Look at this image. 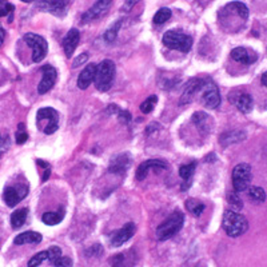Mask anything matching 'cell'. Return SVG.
<instances>
[{
  "instance_id": "cell-3",
  "label": "cell",
  "mask_w": 267,
  "mask_h": 267,
  "mask_svg": "<svg viewBox=\"0 0 267 267\" xmlns=\"http://www.w3.org/2000/svg\"><path fill=\"white\" fill-rule=\"evenodd\" d=\"M115 63L110 59L103 60L102 63L98 64L97 75H95V87L102 93H106L110 90L112 80L115 78Z\"/></svg>"
},
{
  "instance_id": "cell-8",
  "label": "cell",
  "mask_w": 267,
  "mask_h": 267,
  "mask_svg": "<svg viewBox=\"0 0 267 267\" xmlns=\"http://www.w3.org/2000/svg\"><path fill=\"white\" fill-rule=\"evenodd\" d=\"M202 100L206 107L216 108L220 104V94L218 85L211 78H204V85L202 88Z\"/></svg>"
},
{
  "instance_id": "cell-2",
  "label": "cell",
  "mask_w": 267,
  "mask_h": 267,
  "mask_svg": "<svg viewBox=\"0 0 267 267\" xmlns=\"http://www.w3.org/2000/svg\"><path fill=\"white\" fill-rule=\"evenodd\" d=\"M183 223H185V215H183V212L174 211L166 220H163L159 226L156 227V239L163 242L172 238L175 234H178L179 231H181V229L183 227Z\"/></svg>"
},
{
  "instance_id": "cell-20",
  "label": "cell",
  "mask_w": 267,
  "mask_h": 267,
  "mask_svg": "<svg viewBox=\"0 0 267 267\" xmlns=\"http://www.w3.org/2000/svg\"><path fill=\"white\" fill-rule=\"evenodd\" d=\"M97 64L95 63H90L85 66L84 70L80 72V75L78 76V87L80 90L88 88V85L95 80V75H97Z\"/></svg>"
},
{
  "instance_id": "cell-46",
  "label": "cell",
  "mask_w": 267,
  "mask_h": 267,
  "mask_svg": "<svg viewBox=\"0 0 267 267\" xmlns=\"http://www.w3.org/2000/svg\"><path fill=\"white\" fill-rule=\"evenodd\" d=\"M260 82H262V84H263L264 87H267V71H266V72H263V74H262V78H260Z\"/></svg>"
},
{
  "instance_id": "cell-5",
  "label": "cell",
  "mask_w": 267,
  "mask_h": 267,
  "mask_svg": "<svg viewBox=\"0 0 267 267\" xmlns=\"http://www.w3.org/2000/svg\"><path fill=\"white\" fill-rule=\"evenodd\" d=\"M252 174L251 166L247 163H239L233 170V187L235 193H243L249 190L251 183Z\"/></svg>"
},
{
  "instance_id": "cell-30",
  "label": "cell",
  "mask_w": 267,
  "mask_h": 267,
  "mask_svg": "<svg viewBox=\"0 0 267 267\" xmlns=\"http://www.w3.org/2000/svg\"><path fill=\"white\" fill-rule=\"evenodd\" d=\"M186 208L187 211H190L194 216H200V214L204 211V204L198 202L195 199L186 200Z\"/></svg>"
},
{
  "instance_id": "cell-37",
  "label": "cell",
  "mask_w": 267,
  "mask_h": 267,
  "mask_svg": "<svg viewBox=\"0 0 267 267\" xmlns=\"http://www.w3.org/2000/svg\"><path fill=\"white\" fill-rule=\"evenodd\" d=\"M27 139H28V134L24 131V124L20 123V124H19L18 132H16V143H18V145H23V143H26Z\"/></svg>"
},
{
  "instance_id": "cell-7",
  "label": "cell",
  "mask_w": 267,
  "mask_h": 267,
  "mask_svg": "<svg viewBox=\"0 0 267 267\" xmlns=\"http://www.w3.org/2000/svg\"><path fill=\"white\" fill-rule=\"evenodd\" d=\"M43 120L47 122V124L43 128V132L47 134V135H51V134L55 132L58 128H59V112L54 110L51 107H46L40 108L36 114V122L37 124L41 123Z\"/></svg>"
},
{
  "instance_id": "cell-22",
  "label": "cell",
  "mask_w": 267,
  "mask_h": 267,
  "mask_svg": "<svg viewBox=\"0 0 267 267\" xmlns=\"http://www.w3.org/2000/svg\"><path fill=\"white\" fill-rule=\"evenodd\" d=\"M247 138L245 131L241 130H233V131H226L223 132L220 137H219V143L222 147H229L231 145H235V143H239V142H243Z\"/></svg>"
},
{
  "instance_id": "cell-44",
  "label": "cell",
  "mask_w": 267,
  "mask_h": 267,
  "mask_svg": "<svg viewBox=\"0 0 267 267\" xmlns=\"http://www.w3.org/2000/svg\"><path fill=\"white\" fill-rule=\"evenodd\" d=\"M50 175H51V168H46L45 175H43V178H41V181H43V182H46V181H47V179L50 178Z\"/></svg>"
},
{
  "instance_id": "cell-16",
  "label": "cell",
  "mask_w": 267,
  "mask_h": 267,
  "mask_svg": "<svg viewBox=\"0 0 267 267\" xmlns=\"http://www.w3.org/2000/svg\"><path fill=\"white\" fill-rule=\"evenodd\" d=\"M110 264L112 267H134L137 263V254L134 250H127L124 252H119L110 258Z\"/></svg>"
},
{
  "instance_id": "cell-19",
  "label": "cell",
  "mask_w": 267,
  "mask_h": 267,
  "mask_svg": "<svg viewBox=\"0 0 267 267\" xmlns=\"http://www.w3.org/2000/svg\"><path fill=\"white\" fill-rule=\"evenodd\" d=\"M79 40H80V32H79L76 28H72V30H70L67 32V35L63 39V43H62V45H63L64 54H66L67 58H71V56H72L74 51L76 50V47H78Z\"/></svg>"
},
{
  "instance_id": "cell-28",
  "label": "cell",
  "mask_w": 267,
  "mask_h": 267,
  "mask_svg": "<svg viewBox=\"0 0 267 267\" xmlns=\"http://www.w3.org/2000/svg\"><path fill=\"white\" fill-rule=\"evenodd\" d=\"M227 7L230 8L233 12H235L242 20H247V18H249V8L241 2H233V3L227 4Z\"/></svg>"
},
{
  "instance_id": "cell-41",
  "label": "cell",
  "mask_w": 267,
  "mask_h": 267,
  "mask_svg": "<svg viewBox=\"0 0 267 267\" xmlns=\"http://www.w3.org/2000/svg\"><path fill=\"white\" fill-rule=\"evenodd\" d=\"M87 60H88V54H87V52H83V54H80V55L72 62V68H78L79 66L84 64Z\"/></svg>"
},
{
  "instance_id": "cell-12",
  "label": "cell",
  "mask_w": 267,
  "mask_h": 267,
  "mask_svg": "<svg viewBox=\"0 0 267 267\" xmlns=\"http://www.w3.org/2000/svg\"><path fill=\"white\" fill-rule=\"evenodd\" d=\"M41 75H43V78H41L40 83L37 85V93L39 94H46L49 93L50 90L55 85L56 79H58V72L52 66L47 64V66H43L40 68Z\"/></svg>"
},
{
  "instance_id": "cell-14",
  "label": "cell",
  "mask_w": 267,
  "mask_h": 267,
  "mask_svg": "<svg viewBox=\"0 0 267 267\" xmlns=\"http://www.w3.org/2000/svg\"><path fill=\"white\" fill-rule=\"evenodd\" d=\"M70 2H63V0H51V2H39L36 3V7L40 8L41 11L50 12L52 15L63 18L67 14V7H68Z\"/></svg>"
},
{
  "instance_id": "cell-9",
  "label": "cell",
  "mask_w": 267,
  "mask_h": 267,
  "mask_svg": "<svg viewBox=\"0 0 267 267\" xmlns=\"http://www.w3.org/2000/svg\"><path fill=\"white\" fill-rule=\"evenodd\" d=\"M27 194H28V187L26 185L8 186L4 189L3 198L8 207H15L20 200L26 198Z\"/></svg>"
},
{
  "instance_id": "cell-33",
  "label": "cell",
  "mask_w": 267,
  "mask_h": 267,
  "mask_svg": "<svg viewBox=\"0 0 267 267\" xmlns=\"http://www.w3.org/2000/svg\"><path fill=\"white\" fill-rule=\"evenodd\" d=\"M227 202H229V204L234 208V211H238V210H242V208H243V202H242V199L239 198L238 193H235L234 190L230 191V193H227Z\"/></svg>"
},
{
  "instance_id": "cell-39",
  "label": "cell",
  "mask_w": 267,
  "mask_h": 267,
  "mask_svg": "<svg viewBox=\"0 0 267 267\" xmlns=\"http://www.w3.org/2000/svg\"><path fill=\"white\" fill-rule=\"evenodd\" d=\"M103 252V247L100 245H94L90 249L85 250V255L87 256H98Z\"/></svg>"
},
{
  "instance_id": "cell-24",
  "label": "cell",
  "mask_w": 267,
  "mask_h": 267,
  "mask_svg": "<svg viewBox=\"0 0 267 267\" xmlns=\"http://www.w3.org/2000/svg\"><path fill=\"white\" fill-rule=\"evenodd\" d=\"M195 168H197V163L193 162V163L189 164H183V166L179 167V175H181V178L185 181L182 186V190L189 189L190 185H191V181H193V175L195 172Z\"/></svg>"
},
{
  "instance_id": "cell-45",
  "label": "cell",
  "mask_w": 267,
  "mask_h": 267,
  "mask_svg": "<svg viewBox=\"0 0 267 267\" xmlns=\"http://www.w3.org/2000/svg\"><path fill=\"white\" fill-rule=\"evenodd\" d=\"M4 37H6V31L0 27V46L3 45V41H4Z\"/></svg>"
},
{
  "instance_id": "cell-10",
  "label": "cell",
  "mask_w": 267,
  "mask_h": 267,
  "mask_svg": "<svg viewBox=\"0 0 267 267\" xmlns=\"http://www.w3.org/2000/svg\"><path fill=\"white\" fill-rule=\"evenodd\" d=\"M135 230H137L135 223L128 222L126 223L122 229L114 231V233L111 234V237H110V243H111L112 247H120V246L124 245L127 241H130L134 234H135Z\"/></svg>"
},
{
  "instance_id": "cell-36",
  "label": "cell",
  "mask_w": 267,
  "mask_h": 267,
  "mask_svg": "<svg viewBox=\"0 0 267 267\" xmlns=\"http://www.w3.org/2000/svg\"><path fill=\"white\" fill-rule=\"evenodd\" d=\"M51 264H54L55 267H72V259L70 256H59L58 259H55Z\"/></svg>"
},
{
  "instance_id": "cell-1",
  "label": "cell",
  "mask_w": 267,
  "mask_h": 267,
  "mask_svg": "<svg viewBox=\"0 0 267 267\" xmlns=\"http://www.w3.org/2000/svg\"><path fill=\"white\" fill-rule=\"evenodd\" d=\"M222 227L226 234L231 238H238L243 235L249 229V222L245 216L234 210H226L223 214Z\"/></svg>"
},
{
  "instance_id": "cell-40",
  "label": "cell",
  "mask_w": 267,
  "mask_h": 267,
  "mask_svg": "<svg viewBox=\"0 0 267 267\" xmlns=\"http://www.w3.org/2000/svg\"><path fill=\"white\" fill-rule=\"evenodd\" d=\"M12 11H14V6L12 4L0 2V18L6 16L7 14H12Z\"/></svg>"
},
{
  "instance_id": "cell-35",
  "label": "cell",
  "mask_w": 267,
  "mask_h": 267,
  "mask_svg": "<svg viewBox=\"0 0 267 267\" xmlns=\"http://www.w3.org/2000/svg\"><path fill=\"white\" fill-rule=\"evenodd\" d=\"M156 103H158V97H156V95H151V97L147 98V99L141 104V111L143 112V114H150L156 106Z\"/></svg>"
},
{
  "instance_id": "cell-21",
  "label": "cell",
  "mask_w": 267,
  "mask_h": 267,
  "mask_svg": "<svg viewBox=\"0 0 267 267\" xmlns=\"http://www.w3.org/2000/svg\"><path fill=\"white\" fill-rule=\"evenodd\" d=\"M231 58H233L235 62H239V63H243L246 66H250V64L255 63L256 59H258V55H256L254 51H249L246 50L245 47H237L231 51Z\"/></svg>"
},
{
  "instance_id": "cell-42",
  "label": "cell",
  "mask_w": 267,
  "mask_h": 267,
  "mask_svg": "<svg viewBox=\"0 0 267 267\" xmlns=\"http://www.w3.org/2000/svg\"><path fill=\"white\" fill-rule=\"evenodd\" d=\"M118 116H119V120L122 123H124V124H127V123L131 122V114L128 111H119L118 112Z\"/></svg>"
},
{
  "instance_id": "cell-11",
  "label": "cell",
  "mask_w": 267,
  "mask_h": 267,
  "mask_svg": "<svg viewBox=\"0 0 267 267\" xmlns=\"http://www.w3.org/2000/svg\"><path fill=\"white\" fill-rule=\"evenodd\" d=\"M204 85V79L200 78H193L190 79L187 84H186L185 90H183L182 97H181V102L179 104L181 106H185V104L191 103L195 98L198 93H202V88H203Z\"/></svg>"
},
{
  "instance_id": "cell-23",
  "label": "cell",
  "mask_w": 267,
  "mask_h": 267,
  "mask_svg": "<svg viewBox=\"0 0 267 267\" xmlns=\"http://www.w3.org/2000/svg\"><path fill=\"white\" fill-rule=\"evenodd\" d=\"M43 237H41V234L36 233V231H26V233H22L16 235L15 241L14 243L15 245H27V243H33V245H37V243H40Z\"/></svg>"
},
{
  "instance_id": "cell-27",
  "label": "cell",
  "mask_w": 267,
  "mask_h": 267,
  "mask_svg": "<svg viewBox=\"0 0 267 267\" xmlns=\"http://www.w3.org/2000/svg\"><path fill=\"white\" fill-rule=\"evenodd\" d=\"M27 215H28V208H19L11 215L12 229H20L26 222Z\"/></svg>"
},
{
  "instance_id": "cell-6",
  "label": "cell",
  "mask_w": 267,
  "mask_h": 267,
  "mask_svg": "<svg viewBox=\"0 0 267 267\" xmlns=\"http://www.w3.org/2000/svg\"><path fill=\"white\" fill-rule=\"evenodd\" d=\"M24 41L28 47L32 49V62L33 63H40L45 59L47 52H49V43L40 35L33 32H28L23 36Z\"/></svg>"
},
{
  "instance_id": "cell-17",
  "label": "cell",
  "mask_w": 267,
  "mask_h": 267,
  "mask_svg": "<svg viewBox=\"0 0 267 267\" xmlns=\"http://www.w3.org/2000/svg\"><path fill=\"white\" fill-rule=\"evenodd\" d=\"M166 167L167 163L166 162H163V160H159V159L145 160L143 163H141L139 164V167H138L135 176H137L138 181H145L146 176L149 175L150 170H163Z\"/></svg>"
},
{
  "instance_id": "cell-4",
  "label": "cell",
  "mask_w": 267,
  "mask_h": 267,
  "mask_svg": "<svg viewBox=\"0 0 267 267\" xmlns=\"http://www.w3.org/2000/svg\"><path fill=\"white\" fill-rule=\"evenodd\" d=\"M163 45L170 50L189 52L193 47V37L181 31L170 30L163 35Z\"/></svg>"
},
{
  "instance_id": "cell-32",
  "label": "cell",
  "mask_w": 267,
  "mask_h": 267,
  "mask_svg": "<svg viewBox=\"0 0 267 267\" xmlns=\"http://www.w3.org/2000/svg\"><path fill=\"white\" fill-rule=\"evenodd\" d=\"M50 259V252L49 250H45V251H40L37 252V254H35V255L32 256L30 259V262H28V267H37L40 266L45 260H49Z\"/></svg>"
},
{
  "instance_id": "cell-15",
  "label": "cell",
  "mask_w": 267,
  "mask_h": 267,
  "mask_svg": "<svg viewBox=\"0 0 267 267\" xmlns=\"http://www.w3.org/2000/svg\"><path fill=\"white\" fill-rule=\"evenodd\" d=\"M111 0H99V2H97L93 7L90 8L88 11L83 14L82 22L90 23L93 22V20H95V19L100 18V16L104 15V14L108 11V8L111 7Z\"/></svg>"
},
{
  "instance_id": "cell-29",
  "label": "cell",
  "mask_w": 267,
  "mask_h": 267,
  "mask_svg": "<svg viewBox=\"0 0 267 267\" xmlns=\"http://www.w3.org/2000/svg\"><path fill=\"white\" fill-rule=\"evenodd\" d=\"M249 198L256 204L263 203L266 200V193H264V190L262 187L252 186V187H249Z\"/></svg>"
},
{
  "instance_id": "cell-34",
  "label": "cell",
  "mask_w": 267,
  "mask_h": 267,
  "mask_svg": "<svg viewBox=\"0 0 267 267\" xmlns=\"http://www.w3.org/2000/svg\"><path fill=\"white\" fill-rule=\"evenodd\" d=\"M170 18H171V10H168V8H160L159 11L154 15V23L158 24V26H160V24L166 23Z\"/></svg>"
},
{
  "instance_id": "cell-26",
  "label": "cell",
  "mask_w": 267,
  "mask_h": 267,
  "mask_svg": "<svg viewBox=\"0 0 267 267\" xmlns=\"http://www.w3.org/2000/svg\"><path fill=\"white\" fill-rule=\"evenodd\" d=\"M252 106H254V102H252L251 95H249V94H242V95L238 97L237 107L241 112L249 114V112L252 111Z\"/></svg>"
},
{
  "instance_id": "cell-13",
  "label": "cell",
  "mask_w": 267,
  "mask_h": 267,
  "mask_svg": "<svg viewBox=\"0 0 267 267\" xmlns=\"http://www.w3.org/2000/svg\"><path fill=\"white\" fill-rule=\"evenodd\" d=\"M132 162V156L128 152H123V154H118L111 159L110 166H108V172L111 174H118L122 175L124 174L131 166Z\"/></svg>"
},
{
  "instance_id": "cell-43",
  "label": "cell",
  "mask_w": 267,
  "mask_h": 267,
  "mask_svg": "<svg viewBox=\"0 0 267 267\" xmlns=\"http://www.w3.org/2000/svg\"><path fill=\"white\" fill-rule=\"evenodd\" d=\"M159 124H158V123H152V124H150L149 127H147V130H146V134H147V135H150V134L152 132V131L154 130H158V128H159Z\"/></svg>"
},
{
  "instance_id": "cell-47",
  "label": "cell",
  "mask_w": 267,
  "mask_h": 267,
  "mask_svg": "<svg viewBox=\"0 0 267 267\" xmlns=\"http://www.w3.org/2000/svg\"><path fill=\"white\" fill-rule=\"evenodd\" d=\"M4 146V138L2 137V134H0V147H3Z\"/></svg>"
},
{
  "instance_id": "cell-38",
  "label": "cell",
  "mask_w": 267,
  "mask_h": 267,
  "mask_svg": "<svg viewBox=\"0 0 267 267\" xmlns=\"http://www.w3.org/2000/svg\"><path fill=\"white\" fill-rule=\"evenodd\" d=\"M49 252H50V259H49L50 263H52L54 260L58 259L59 256H62V249H60L59 246H52V247H50Z\"/></svg>"
},
{
  "instance_id": "cell-31",
  "label": "cell",
  "mask_w": 267,
  "mask_h": 267,
  "mask_svg": "<svg viewBox=\"0 0 267 267\" xmlns=\"http://www.w3.org/2000/svg\"><path fill=\"white\" fill-rule=\"evenodd\" d=\"M120 27H122V20H116V22L112 24V27H110V28L104 32V39H106V41L112 43V41L115 40L116 36H118L119 30H120Z\"/></svg>"
},
{
  "instance_id": "cell-25",
  "label": "cell",
  "mask_w": 267,
  "mask_h": 267,
  "mask_svg": "<svg viewBox=\"0 0 267 267\" xmlns=\"http://www.w3.org/2000/svg\"><path fill=\"white\" fill-rule=\"evenodd\" d=\"M64 218V211L59 210V211H50L45 212L41 216V222L47 225V226H55L58 223H60Z\"/></svg>"
},
{
  "instance_id": "cell-18",
  "label": "cell",
  "mask_w": 267,
  "mask_h": 267,
  "mask_svg": "<svg viewBox=\"0 0 267 267\" xmlns=\"http://www.w3.org/2000/svg\"><path fill=\"white\" fill-rule=\"evenodd\" d=\"M193 122L203 137H206V135H208V134L211 132L212 119H211V116L207 115L206 112H203V111L195 112V114L193 115Z\"/></svg>"
}]
</instances>
